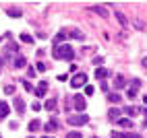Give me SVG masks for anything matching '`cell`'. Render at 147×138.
<instances>
[{
    "label": "cell",
    "mask_w": 147,
    "mask_h": 138,
    "mask_svg": "<svg viewBox=\"0 0 147 138\" xmlns=\"http://www.w3.org/2000/svg\"><path fill=\"white\" fill-rule=\"evenodd\" d=\"M23 87L27 89V91H33V87H31V83H29V81H23Z\"/></svg>",
    "instance_id": "f1b7e54d"
},
{
    "label": "cell",
    "mask_w": 147,
    "mask_h": 138,
    "mask_svg": "<svg viewBox=\"0 0 147 138\" xmlns=\"http://www.w3.org/2000/svg\"><path fill=\"white\" fill-rule=\"evenodd\" d=\"M35 130H40V120H31L29 122V132H35Z\"/></svg>",
    "instance_id": "d6986e66"
},
{
    "label": "cell",
    "mask_w": 147,
    "mask_h": 138,
    "mask_svg": "<svg viewBox=\"0 0 147 138\" xmlns=\"http://www.w3.org/2000/svg\"><path fill=\"white\" fill-rule=\"evenodd\" d=\"M116 124H118L120 128H124V130H131V128H133V122L129 120V117H120V120L116 122Z\"/></svg>",
    "instance_id": "9c48e42d"
},
{
    "label": "cell",
    "mask_w": 147,
    "mask_h": 138,
    "mask_svg": "<svg viewBox=\"0 0 147 138\" xmlns=\"http://www.w3.org/2000/svg\"><path fill=\"white\" fill-rule=\"evenodd\" d=\"M106 76H108V70H106V68H97V70H95V78H100V81H104Z\"/></svg>",
    "instance_id": "2e32d148"
},
{
    "label": "cell",
    "mask_w": 147,
    "mask_h": 138,
    "mask_svg": "<svg viewBox=\"0 0 147 138\" xmlns=\"http://www.w3.org/2000/svg\"><path fill=\"white\" fill-rule=\"evenodd\" d=\"M44 138H52V136H44Z\"/></svg>",
    "instance_id": "836d02e7"
},
{
    "label": "cell",
    "mask_w": 147,
    "mask_h": 138,
    "mask_svg": "<svg viewBox=\"0 0 147 138\" xmlns=\"http://www.w3.org/2000/svg\"><path fill=\"white\" fill-rule=\"evenodd\" d=\"M4 93H6V95H13V93H15V87H13V85H6V87H4Z\"/></svg>",
    "instance_id": "d4e9b609"
},
{
    "label": "cell",
    "mask_w": 147,
    "mask_h": 138,
    "mask_svg": "<svg viewBox=\"0 0 147 138\" xmlns=\"http://www.w3.org/2000/svg\"><path fill=\"white\" fill-rule=\"evenodd\" d=\"M68 124H71V126H85V124H89V117H87L85 113L68 115Z\"/></svg>",
    "instance_id": "7a4b0ae2"
},
{
    "label": "cell",
    "mask_w": 147,
    "mask_h": 138,
    "mask_svg": "<svg viewBox=\"0 0 147 138\" xmlns=\"http://www.w3.org/2000/svg\"><path fill=\"white\" fill-rule=\"evenodd\" d=\"M25 64H27V60H25V58H23V56H17V60H15V66H17V68H23Z\"/></svg>",
    "instance_id": "ffe728a7"
},
{
    "label": "cell",
    "mask_w": 147,
    "mask_h": 138,
    "mask_svg": "<svg viewBox=\"0 0 147 138\" xmlns=\"http://www.w3.org/2000/svg\"><path fill=\"white\" fill-rule=\"evenodd\" d=\"M93 91H95V89H93L91 85H87V87H85V93H87V95H93Z\"/></svg>",
    "instance_id": "83f0119b"
},
{
    "label": "cell",
    "mask_w": 147,
    "mask_h": 138,
    "mask_svg": "<svg viewBox=\"0 0 147 138\" xmlns=\"http://www.w3.org/2000/svg\"><path fill=\"white\" fill-rule=\"evenodd\" d=\"M108 101L110 103H120V93H110L108 95Z\"/></svg>",
    "instance_id": "e0dca14e"
},
{
    "label": "cell",
    "mask_w": 147,
    "mask_h": 138,
    "mask_svg": "<svg viewBox=\"0 0 147 138\" xmlns=\"http://www.w3.org/2000/svg\"><path fill=\"white\" fill-rule=\"evenodd\" d=\"M110 138H120V132H112V134H110Z\"/></svg>",
    "instance_id": "1f68e13d"
},
{
    "label": "cell",
    "mask_w": 147,
    "mask_h": 138,
    "mask_svg": "<svg viewBox=\"0 0 147 138\" xmlns=\"http://www.w3.org/2000/svg\"><path fill=\"white\" fill-rule=\"evenodd\" d=\"M15 109H17L19 113H21V115L25 113V101L21 99V97H17V99H15Z\"/></svg>",
    "instance_id": "ba28073f"
},
{
    "label": "cell",
    "mask_w": 147,
    "mask_h": 138,
    "mask_svg": "<svg viewBox=\"0 0 147 138\" xmlns=\"http://www.w3.org/2000/svg\"><path fill=\"white\" fill-rule=\"evenodd\" d=\"M21 41H25V43H33V37L29 35V33H23V35H21Z\"/></svg>",
    "instance_id": "7402d4cb"
},
{
    "label": "cell",
    "mask_w": 147,
    "mask_h": 138,
    "mask_svg": "<svg viewBox=\"0 0 147 138\" xmlns=\"http://www.w3.org/2000/svg\"><path fill=\"white\" fill-rule=\"evenodd\" d=\"M124 113H126V115H137V113H139V109H137L135 105H129V107H124Z\"/></svg>",
    "instance_id": "ac0fdd59"
},
{
    "label": "cell",
    "mask_w": 147,
    "mask_h": 138,
    "mask_svg": "<svg viewBox=\"0 0 147 138\" xmlns=\"http://www.w3.org/2000/svg\"><path fill=\"white\" fill-rule=\"evenodd\" d=\"M37 70L44 72V70H46V64H44V62H37Z\"/></svg>",
    "instance_id": "4dcf8cb0"
},
{
    "label": "cell",
    "mask_w": 147,
    "mask_h": 138,
    "mask_svg": "<svg viewBox=\"0 0 147 138\" xmlns=\"http://www.w3.org/2000/svg\"><path fill=\"white\" fill-rule=\"evenodd\" d=\"M64 39H66V31H60V33H58V35L54 37V43H56V45H62Z\"/></svg>",
    "instance_id": "4fadbf2b"
},
{
    "label": "cell",
    "mask_w": 147,
    "mask_h": 138,
    "mask_svg": "<svg viewBox=\"0 0 147 138\" xmlns=\"http://www.w3.org/2000/svg\"><path fill=\"white\" fill-rule=\"evenodd\" d=\"M44 109H48V111H56V99H48L46 105H44Z\"/></svg>",
    "instance_id": "7c38bea8"
},
{
    "label": "cell",
    "mask_w": 147,
    "mask_h": 138,
    "mask_svg": "<svg viewBox=\"0 0 147 138\" xmlns=\"http://www.w3.org/2000/svg\"><path fill=\"white\" fill-rule=\"evenodd\" d=\"M73 105H75V109H77V111H85L87 101H85V97H83V95H75V97H73Z\"/></svg>",
    "instance_id": "277c9868"
},
{
    "label": "cell",
    "mask_w": 147,
    "mask_h": 138,
    "mask_svg": "<svg viewBox=\"0 0 147 138\" xmlns=\"http://www.w3.org/2000/svg\"><path fill=\"white\" fill-rule=\"evenodd\" d=\"M8 113H11V107H8V103L0 101V117H6Z\"/></svg>",
    "instance_id": "30bf717a"
},
{
    "label": "cell",
    "mask_w": 147,
    "mask_h": 138,
    "mask_svg": "<svg viewBox=\"0 0 147 138\" xmlns=\"http://www.w3.org/2000/svg\"><path fill=\"white\" fill-rule=\"evenodd\" d=\"M89 11H93V13H97V15H102V17H108V11H106V8H102V6H89Z\"/></svg>",
    "instance_id": "9a60e30c"
},
{
    "label": "cell",
    "mask_w": 147,
    "mask_h": 138,
    "mask_svg": "<svg viewBox=\"0 0 147 138\" xmlns=\"http://www.w3.org/2000/svg\"><path fill=\"white\" fill-rule=\"evenodd\" d=\"M139 87H141V81H137V78H135V81H131V85H129V93H126V95H129L131 99H135V97H137V91H139Z\"/></svg>",
    "instance_id": "5b68a950"
},
{
    "label": "cell",
    "mask_w": 147,
    "mask_h": 138,
    "mask_svg": "<svg viewBox=\"0 0 147 138\" xmlns=\"http://www.w3.org/2000/svg\"><path fill=\"white\" fill-rule=\"evenodd\" d=\"M31 109H33V111H40V109H42V103H40V101H33Z\"/></svg>",
    "instance_id": "4316f807"
},
{
    "label": "cell",
    "mask_w": 147,
    "mask_h": 138,
    "mask_svg": "<svg viewBox=\"0 0 147 138\" xmlns=\"http://www.w3.org/2000/svg\"><path fill=\"white\" fill-rule=\"evenodd\" d=\"M116 19H118V21H120V25H126V19H124V15L118 11V13H116Z\"/></svg>",
    "instance_id": "603a6c76"
},
{
    "label": "cell",
    "mask_w": 147,
    "mask_h": 138,
    "mask_svg": "<svg viewBox=\"0 0 147 138\" xmlns=\"http://www.w3.org/2000/svg\"><path fill=\"white\" fill-rule=\"evenodd\" d=\"M46 89H48V83H46V81H42L40 85L33 89V93H35L37 97H44V95H46Z\"/></svg>",
    "instance_id": "8992f818"
},
{
    "label": "cell",
    "mask_w": 147,
    "mask_h": 138,
    "mask_svg": "<svg viewBox=\"0 0 147 138\" xmlns=\"http://www.w3.org/2000/svg\"><path fill=\"white\" fill-rule=\"evenodd\" d=\"M66 35H71V37H75V39H79V41H83V39H85V35L79 31V29H71V33H66Z\"/></svg>",
    "instance_id": "8fae6325"
},
{
    "label": "cell",
    "mask_w": 147,
    "mask_h": 138,
    "mask_svg": "<svg viewBox=\"0 0 147 138\" xmlns=\"http://www.w3.org/2000/svg\"><path fill=\"white\" fill-rule=\"evenodd\" d=\"M108 115H110V120H114V117H118V115H120V107H112V109H110V113H108Z\"/></svg>",
    "instance_id": "44dd1931"
},
{
    "label": "cell",
    "mask_w": 147,
    "mask_h": 138,
    "mask_svg": "<svg viewBox=\"0 0 147 138\" xmlns=\"http://www.w3.org/2000/svg\"><path fill=\"white\" fill-rule=\"evenodd\" d=\"M85 83H87V74H83V72L75 74V76L71 78V87H73V89H79V87H83Z\"/></svg>",
    "instance_id": "3957f363"
},
{
    "label": "cell",
    "mask_w": 147,
    "mask_h": 138,
    "mask_svg": "<svg viewBox=\"0 0 147 138\" xmlns=\"http://www.w3.org/2000/svg\"><path fill=\"white\" fill-rule=\"evenodd\" d=\"M120 138H141V136L139 134H129V132L124 134V132H120Z\"/></svg>",
    "instance_id": "cb8c5ba5"
},
{
    "label": "cell",
    "mask_w": 147,
    "mask_h": 138,
    "mask_svg": "<svg viewBox=\"0 0 147 138\" xmlns=\"http://www.w3.org/2000/svg\"><path fill=\"white\" fill-rule=\"evenodd\" d=\"M44 130H46L48 134H50V132H56V130H58V122H56L54 117H52V120H50V122H48V124L44 126Z\"/></svg>",
    "instance_id": "52a82bcc"
},
{
    "label": "cell",
    "mask_w": 147,
    "mask_h": 138,
    "mask_svg": "<svg viewBox=\"0 0 147 138\" xmlns=\"http://www.w3.org/2000/svg\"><path fill=\"white\" fill-rule=\"evenodd\" d=\"M6 15L13 17V19H19L21 17V11H19V8H6Z\"/></svg>",
    "instance_id": "5bb4252c"
},
{
    "label": "cell",
    "mask_w": 147,
    "mask_h": 138,
    "mask_svg": "<svg viewBox=\"0 0 147 138\" xmlns=\"http://www.w3.org/2000/svg\"><path fill=\"white\" fill-rule=\"evenodd\" d=\"M66 138H83V136H81V134H79V132H71V134H68V136H66Z\"/></svg>",
    "instance_id": "f546056e"
},
{
    "label": "cell",
    "mask_w": 147,
    "mask_h": 138,
    "mask_svg": "<svg viewBox=\"0 0 147 138\" xmlns=\"http://www.w3.org/2000/svg\"><path fill=\"white\" fill-rule=\"evenodd\" d=\"M124 83H126V78H124V76H118V78H116V87H118V89H120Z\"/></svg>",
    "instance_id": "484cf974"
},
{
    "label": "cell",
    "mask_w": 147,
    "mask_h": 138,
    "mask_svg": "<svg viewBox=\"0 0 147 138\" xmlns=\"http://www.w3.org/2000/svg\"><path fill=\"white\" fill-rule=\"evenodd\" d=\"M54 56H56V58H60V60H71V58H73V47H71V45H66V43L56 45Z\"/></svg>",
    "instance_id": "6da1fadb"
},
{
    "label": "cell",
    "mask_w": 147,
    "mask_h": 138,
    "mask_svg": "<svg viewBox=\"0 0 147 138\" xmlns=\"http://www.w3.org/2000/svg\"><path fill=\"white\" fill-rule=\"evenodd\" d=\"M2 66H4V58L0 56V72H2Z\"/></svg>",
    "instance_id": "d6a6232c"
}]
</instances>
